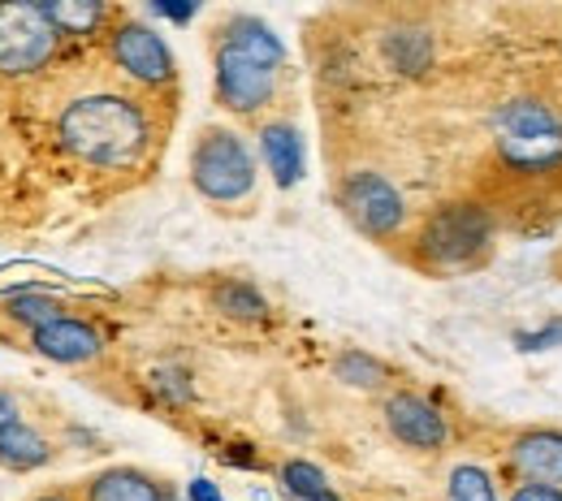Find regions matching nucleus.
<instances>
[{
	"label": "nucleus",
	"instance_id": "nucleus-1",
	"mask_svg": "<svg viewBox=\"0 0 562 501\" xmlns=\"http://www.w3.org/2000/svg\"><path fill=\"white\" fill-rule=\"evenodd\" d=\"M57 139L61 147L100 169H122L135 164L147 151V113L126 95H82L61 109L57 117Z\"/></svg>",
	"mask_w": 562,
	"mask_h": 501
},
{
	"label": "nucleus",
	"instance_id": "nucleus-2",
	"mask_svg": "<svg viewBox=\"0 0 562 501\" xmlns=\"http://www.w3.org/2000/svg\"><path fill=\"white\" fill-rule=\"evenodd\" d=\"M497 151L524 173H546L562 160V122L541 100H510L497 113Z\"/></svg>",
	"mask_w": 562,
	"mask_h": 501
},
{
	"label": "nucleus",
	"instance_id": "nucleus-3",
	"mask_svg": "<svg viewBox=\"0 0 562 501\" xmlns=\"http://www.w3.org/2000/svg\"><path fill=\"white\" fill-rule=\"evenodd\" d=\"M191 182L212 204H238L256 191V160L234 130L212 126L191 151Z\"/></svg>",
	"mask_w": 562,
	"mask_h": 501
},
{
	"label": "nucleus",
	"instance_id": "nucleus-4",
	"mask_svg": "<svg viewBox=\"0 0 562 501\" xmlns=\"http://www.w3.org/2000/svg\"><path fill=\"white\" fill-rule=\"evenodd\" d=\"M420 251L428 264L437 269H463L472 260H481L490 251V216L476 204H454L441 208L424 225Z\"/></svg>",
	"mask_w": 562,
	"mask_h": 501
},
{
	"label": "nucleus",
	"instance_id": "nucleus-5",
	"mask_svg": "<svg viewBox=\"0 0 562 501\" xmlns=\"http://www.w3.org/2000/svg\"><path fill=\"white\" fill-rule=\"evenodd\" d=\"M57 26L48 22L44 4H0V73H35L57 53Z\"/></svg>",
	"mask_w": 562,
	"mask_h": 501
},
{
	"label": "nucleus",
	"instance_id": "nucleus-6",
	"mask_svg": "<svg viewBox=\"0 0 562 501\" xmlns=\"http://www.w3.org/2000/svg\"><path fill=\"white\" fill-rule=\"evenodd\" d=\"M338 208L368 238H390L407 220V204L398 186L381 173H347V182L338 186Z\"/></svg>",
	"mask_w": 562,
	"mask_h": 501
},
{
	"label": "nucleus",
	"instance_id": "nucleus-7",
	"mask_svg": "<svg viewBox=\"0 0 562 501\" xmlns=\"http://www.w3.org/2000/svg\"><path fill=\"white\" fill-rule=\"evenodd\" d=\"M278 95V70L216 44V100L221 109L238 113V117H256L260 109H269Z\"/></svg>",
	"mask_w": 562,
	"mask_h": 501
},
{
	"label": "nucleus",
	"instance_id": "nucleus-8",
	"mask_svg": "<svg viewBox=\"0 0 562 501\" xmlns=\"http://www.w3.org/2000/svg\"><path fill=\"white\" fill-rule=\"evenodd\" d=\"M109 48H113V61L131 73L135 82H143V87L173 82V53H169V44L151 26L135 22V18H126V22L113 26Z\"/></svg>",
	"mask_w": 562,
	"mask_h": 501
},
{
	"label": "nucleus",
	"instance_id": "nucleus-9",
	"mask_svg": "<svg viewBox=\"0 0 562 501\" xmlns=\"http://www.w3.org/2000/svg\"><path fill=\"white\" fill-rule=\"evenodd\" d=\"M385 429L394 441H403L412 449H441L446 445V415L420 394L385 398Z\"/></svg>",
	"mask_w": 562,
	"mask_h": 501
},
{
	"label": "nucleus",
	"instance_id": "nucleus-10",
	"mask_svg": "<svg viewBox=\"0 0 562 501\" xmlns=\"http://www.w3.org/2000/svg\"><path fill=\"white\" fill-rule=\"evenodd\" d=\"M510 471L524 480V485H562V432L554 429H532L519 432L510 441V454H506Z\"/></svg>",
	"mask_w": 562,
	"mask_h": 501
},
{
	"label": "nucleus",
	"instance_id": "nucleus-11",
	"mask_svg": "<svg viewBox=\"0 0 562 501\" xmlns=\"http://www.w3.org/2000/svg\"><path fill=\"white\" fill-rule=\"evenodd\" d=\"M31 346H35V355L74 367V363H91V358H100L104 338H100V329H95L91 320H74V316H66V320H57V324L31 333Z\"/></svg>",
	"mask_w": 562,
	"mask_h": 501
},
{
	"label": "nucleus",
	"instance_id": "nucleus-12",
	"mask_svg": "<svg viewBox=\"0 0 562 501\" xmlns=\"http://www.w3.org/2000/svg\"><path fill=\"white\" fill-rule=\"evenodd\" d=\"M216 35H221L225 48H234V53H243V57L269 66V70H281V61H285V48H281V39L273 35V26L260 22L256 13H234V18H225Z\"/></svg>",
	"mask_w": 562,
	"mask_h": 501
},
{
	"label": "nucleus",
	"instance_id": "nucleus-13",
	"mask_svg": "<svg viewBox=\"0 0 562 501\" xmlns=\"http://www.w3.org/2000/svg\"><path fill=\"white\" fill-rule=\"evenodd\" d=\"M260 151H265V164L278 186H294L303 178V139L290 122H269L260 130Z\"/></svg>",
	"mask_w": 562,
	"mask_h": 501
},
{
	"label": "nucleus",
	"instance_id": "nucleus-14",
	"mask_svg": "<svg viewBox=\"0 0 562 501\" xmlns=\"http://www.w3.org/2000/svg\"><path fill=\"white\" fill-rule=\"evenodd\" d=\"M165 485H156L139 467H109L87 480V501H165Z\"/></svg>",
	"mask_w": 562,
	"mask_h": 501
},
{
	"label": "nucleus",
	"instance_id": "nucleus-15",
	"mask_svg": "<svg viewBox=\"0 0 562 501\" xmlns=\"http://www.w3.org/2000/svg\"><path fill=\"white\" fill-rule=\"evenodd\" d=\"M44 463H53V445L26 420L0 429V467L4 471H40Z\"/></svg>",
	"mask_w": 562,
	"mask_h": 501
},
{
	"label": "nucleus",
	"instance_id": "nucleus-16",
	"mask_svg": "<svg viewBox=\"0 0 562 501\" xmlns=\"http://www.w3.org/2000/svg\"><path fill=\"white\" fill-rule=\"evenodd\" d=\"M0 311H4V320L22 324V329H31V333H40V329L66 320V307H61L57 298H48L44 289H9V294L0 298Z\"/></svg>",
	"mask_w": 562,
	"mask_h": 501
},
{
	"label": "nucleus",
	"instance_id": "nucleus-17",
	"mask_svg": "<svg viewBox=\"0 0 562 501\" xmlns=\"http://www.w3.org/2000/svg\"><path fill=\"white\" fill-rule=\"evenodd\" d=\"M44 13L57 26V35H91L109 18V9L95 0H48Z\"/></svg>",
	"mask_w": 562,
	"mask_h": 501
},
{
	"label": "nucleus",
	"instance_id": "nucleus-18",
	"mask_svg": "<svg viewBox=\"0 0 562 501\" xmlns=\"http://www.w3.org/2000/svg\"><path fill=\"white\" fill-rule=\"evenodd\" d=\"M334 376H338L342 385H351V389L376 394V389H385L390 367H385L381 358L363 355V351H342V355L334 358Z\"/></svg>",
	"mask_w": 562,
	"mask_h": 501
},
{
	"label": "nucleus",
	"instance_id": "nucleus-19",
	"mask_svg": "<svg viewBox=\"0 0 562 501\" xmlns=\"http://www.w3.org/2000/svg\"><path fill=\"white\" fill-rule=\"evenodd\" d=\"M212 303L229 320H265V311H269L265 294L251 286V282H221V286L212 289Z\"/></svg>",
	"mask_w": 562,
	"mask_h": 501
},
{
	"label": "nucleus",
	"instance_id": "nucleus-20",
	"mask_svg": "<svg viewBox=\"0 0 562 501\" xmlns=\"http://www.w3.org/2000/svg\"><path fill=\"white\" fill-rule=\"evenodd\" d=\"M281 485H285L290 498H299V501H338L329 476H325L316 463H303V458H294V463L281 467Z\"/></svg>",
	"mask_w": 562,
	"mask_h": 501
},
{
	"label": "nucleus",
	"instance_id": "nucleus-21",
	"mask_svg": "<svg viewBox=\"0 0 562 501\" xmlns=\"http://www.w3.org/2000/svg\"><path fill=\"white\" fill-rule=\"evenodd\" d=\"M385 53H390V66L403 73H420L432 61V39L424 31H394L385 39Z\"/></svg>",
	"mask_w": 562,
	"mask_h": 501
},
{
	"label": "nucleus",
	"instance_id": "nucleus-22",
	"mask_svg": "<svg viewBox=\"0 0 562 501\" xmlns=\"http://www.w3.org/2000/svg\"><path fill=\"white\" fill-rule=\"evenodd\" d=\"M446 501H497V489H493L485 467L463 463V467H454L450 480H446Z\"/></svg>",
	"mask_w": 562,
	"mask_h": 501
},
{
	"label": "nucleus",
	"instance_id": "nucleus-23",
	"mask_svg": "<svg viewBox=\"0 0 562 501\" xmlns=\"http://www.w3.org/2000/svg\"><path fill=\"white\" fill-rule=\"evenodd\" d=\"M151 389L160 394V398H169V402H191V376L182 372V367H156L151 372Z\"/></svg>",
	"mask_w": 562,
	"mask_h": 501
},
{
	"label": "nucleus",
	"instance_id": "nucleus-24",
	"mask_svg": "<svg viewBox=\"0 0 562 501\" xmlns=\"http://www.w3.org/2000/svg\"><path fill=\"white\" fill-rule=\"evenodd\" d=\"M515 346L519 351H554V346H562V320H550L537 333H515Z\"/></svg>",
	"mask_w": 562,
	"mask_h": 501
},
{
	"label": "nucleus",
	"instance_id": "nucleus-25",
	"mask_svg": "<svg viewBox=\"0 0 562 501\" xmlns=\"http://www.w3.org/2000/svg\"><path fill=\"white\" fill-rule=\"evenodd\" d=\"M510 501H562V489H550V485H519Z\"/></svg>",
	"mask_w": 562,
	"mask_h": 501
},
{
	"label": "nucleus",
	"instance_id": "nucleus-26",
	"mask_svg": "<svg viewBox=\"0 0 562 501\" xmlns=\"http://www.w3.org/2000/svg\"><path fill=\"white\" fill-rule=\"evenodd\" d=\"M151 13H160V18H169V22H187V18H195V4H165V0H156Z\"/></svg>",
	"mask_w": 562,
	"mask_h": 501
},
{
	"label": "nucleus",
	"instance_id": "nucleus-27",
	"mask_svg": "<svg viewBox=\"0 0 562 501\" xmlns=\"http://www.w3.org/2000/svg\"><path fill=\"white\" fill-rule=\"evenodd\" d=\"M22 420V411H18V398L9 394V389H0V429L4 424H18Z\"/></svg>",
	"mask_w": 562,
	"mask_h": 501
},
{
	"label": "nucleus",
	"instance_id": "nucleus-28",
	"mask_svg": "<svg viewBox=\"0 0 562 501\" xmlns=\"http://www.w3.org/2000/svg\"><path fill=\"white\" fill-rule=\"evenodd\" d=\"M191 501H221V493H216L212 480H195V485H191Z\"/></svg>",
	"mask_w": 562,
	"mask_h": 501
},
{
	"label": "nucleus",
	"instance_id": "nucleus-29",
	"mask_svg": "<svg viewBox=\"0 0 562 501\" xmlns=\"http://www.w3.org/2000/svg\"><path fill=\"white\" fill-rule=\"evenodd\" d=\"M35 501H70V498H35Z\"/></svg>",
	"mask_w": 562,
	"mask_h": 501
},
{
	"label": "nucleus",
	"instance_id": "nucleus-30",
	"mask_svg": "<svg viewBox=\"0 0 562 501\" xmlns=\"http://www.w3.org/2000/svg\"><path fill=\"white\" fill-rule=\"evenodd\" d=\"M165 501H178V498H173V493H165Z\"/></svg>",
	"mask_w": 562,
	"mask_h": 501
}]
</instances>
